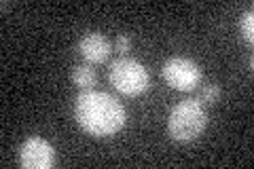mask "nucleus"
<instances>
[{
  "label": "nucleus",
  "instance_id": "obj_1",
  "mask_svg": "<svg viewBox=\"0 0 254 169\" xmlns=\"http://www.w3.org/2000/svg\"><path fill=\"white\" fill-rule=\"evenodd\" d=\"M74 118L87 133L106 138L125 125V108L117 98L104 91L85 89L74 102Z\"/></svg>",
  "mask_w": 254,
  "mask_h": 169
},
{
  "label": "nucleus",
  "instance_id": "obj_2",
  "mask_svg": "<svg viewBox=\"0 0 254 169\" xmlns=\"http://www.w3.org/2000/svg\"><path fill=\"white\" fill-rule=\"evenodd\" d=\"M208 125V112L199 100H185L174 106L168 118V131L176 142H193Z\"/></svg>",
  "mask_w": 254,
  "mask_h": 169
},
{
  "label": "nucleus",
  "instance_id": "obj_3",
  "mask_svg": "<svg viewBox=\"0 0 254 169\" xmlns=\"http://www.w3.org/2000/svg\"><path fill=\"white\" fill-rule=\"evenodd\" d=\"M108 78L110 85L123 95H142L150 85L146 66L131 57H119L110 63Z\"/></svg>",
  "mask_w": 254,
  "mask_h": 169
},
{
  "label": "nucleus",
  "instance_id": "obj_4",
  "mask_svg": "<svg viewBox=\"0 0 254 169\" xmlns=\"http://www.w3.org/2000/svg\"><path fill=\"white\" fill-rule=\"evenodd\" d=\"M163 78L172 89L193 91L201 83V68L189 57H170L163 63Z\"/></svg>",
  "mask_w": 254,
  "mask_h": 169
},
{
  "label": "nucleus",
  "instance_id": "obj_5",
  "mask_svg": "<svg viewBox=\"0 0 254 169\" xmlns=\"http://www.w3.org/2000/svg\"><path fill=\"white\" fill-rule=\"evenodd\" d=\"M19 163L26 169H51L55 163V150L47 140L32 135L21 144Z\"/></svg>",
  "mask_w": 254,
  "mask_h": 169
},
{
  "label": "nucleus",
  "instance_id": "obj_6",
  "mask_svg": "<svg viewBox=\"0 0 254 169\" xmlns=\"http://www.w3.org/2000/svg\"><path fill=\"white\" fill-rule=\"evenodd\" d=\"M78 51H81L87 63H102L110 55V43L100 32H87L78 40Z\"/></svg>",
  "mask_w": 254,
  "mask_h": 169
},
{
  "label": "nucleus",
  "instance_id": "obj_7",
  "mask_svg": "<svg viewBox=\"0 0 254 169\" xmlns=\"http://www.w3.org/2000/svg\"><path fill=\"white\" fill-rule=\"evenodd\" d=\"M95 80H98V74H95V70L89 63H81V66H76L72 70V83L76 87H81V89H91Z\"/></svg>",
  "mask_w": 254,
  "mask_h": 169
},
{
  "label": "nucleus",
  "instance_id": "obj_8",
  "mask_svg": "<svg viewBox=\"0 0 254 169\" xmlns=\"http://www.w3.org/2000/svg\"><path fill=\"white\" fill-rule=\"evenodd\" d=\"M220 100V85L218 83H210V85H203L199 89V102L205 104H216Z\"/></svg>",
  "mask_w": 254,
  "mask_h": 169
},
{
  "label": "nucleus",
  "instance_id": "obj_9",
  "mask_svg": "<svg viewBox=\"0 0 254 169\" xmlns=\"http://www.w3.org/2000/svg\"><path fill=\"white\" fill-rule=\"evenodd\" d=\"M240 28H242V36H244L246 43H252L254 40V13L252 11H246L242 15Z\"/></svg>",
  "mask_w": 254,
  "mask_h": 169
},
{
  "label": "nucleus",
  "instance_id": "obj_10",
  "mask_svg": "<svg viewBox=\"0 0 254 169\" xmlns=\"http://www.w3.org/2000/svg\"><path fill=\"white\" fill-rule=\"evenodd\" d=\"M131 49V38L127 34H119L117 40H115V51L117 53H127Z\"/></svg>",
  "mask_w": 254,
  "mask_h": 169
}]
</instances>
